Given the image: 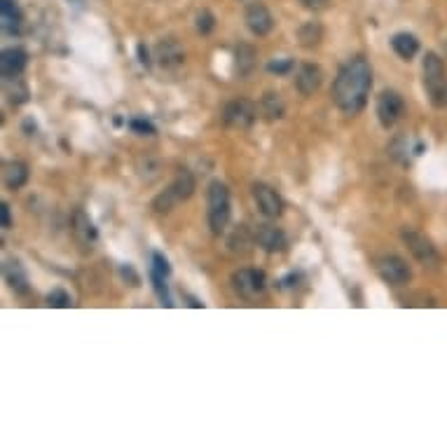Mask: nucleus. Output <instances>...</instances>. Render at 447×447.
Segmentation results:
<instances>
[{"label":"nucleus","instance_id":"20","mask_svg":"<svg viewBox=\"0 0 447 447\" xmlns=\"http://www.w3.org/2000/svg\"><path fill=\"white\" fill-rule=\"evenodd\" d=\"M5 281L10 284V288L16 293H26L28 291V279H26V271L21 267L19 260H8L5 263Z\"/></svg>","mask_w":447,"mask_h":447},{"label":"nucleus","instance_id":"8","mask_svg":"<svg viewBox=\"0 0 447 447\" xmlns=\"http://www.w3.org/2000/svg\"><path fill=\"white\" fill-rule=\"evenodd\" d=\"M253 200H256L263 216L279 218L281 213H284V200H281V197L276 195V190H271L269 185H265V183L253 185Z\"/></svg>","mask_w":447,"mask_h":447},{"label":"nucleus","instance_id":"35","mask_svg":"<svg viewBox=\"0 0 447 447\" xmlns=\"http://www.w3.org/2000/svg\"><path fill=\"white\" fill-rule=\"evenodd\" d=\"M0 223H3V228H12V216H10L8 204H3V206H0Z\"/></svg>","mask_w":447,"mask_h":447},{"label":"nucleus","instance_id":"10","mask_svg":"<svg viewBox=\"0 0 447 447\" xmlns=\"http://www.w3.org/2000/svg\"><path fill=\"white\" fill-rule=\"evenodd\" d=\"M246 26L253 36L263 38L274 28V19H271V12L265 8L263 3H251L246 8Z\"/></svg>","mask_w":447,"mask_h":447},{"label":"nucleus","instance_id":"33","mask_svg":"<svg viewBox=\"0 0 447 447\" xmlns=\"http://www.w3.org/2000/svg\"><path fill=\"white\" fill-rule=\"evenodd\" d=\"M152 263H155V271H157V274H162V276L171 274V267H169L167 258H164L162 253H152Z\"/></svg>","mask_w":447,"mask_h":447},{"label":"nucleus","instance_id":"26","mask_svg":"<svg viewBox=\"0 0 447 447\" xmlns=\"http://www.w3.org/2000/svg\"><path fill=\"white\" fill-rule=\"evenodd\" d=\"M176 204H178L176 195H173V192L167 188V190L162 192V195L155 197V202H152V208H155L157 213H169L173 206H176Z\"/></svg>","mask_w":447,"mask_h":447},{"label":"nucleus","instance_id":"4","mask_svg":"<svg viewBox=\"0 0 447 447\" xmlns=\"http://www.w3.org/2000/svg\"><path fill=\"white\" fill-rule=\"evenodd\" d=\"M403 241L407 246V251L415 256V260L424 267H438L440 265V256L438 251H435V246L431 244V239H428L426 234H422V232H415V230H403Z\"/></svg>","mask_w":447,"mask_h":447},{"label":"nucleus","instance_id":"19","mask_svg":"<svg viewBox=\"0 0 447 447\" xmlns=\"http://www.w3.org/2000/svg\"><path fill=\"white\" fill-rule=\"evenodd\" d=\"M391 47L400 59L410 61L412 56L420 52V40H417L412 33H396V36L391 38Z\"/></svg>","mask_w":447,"mask_h":447},{"label":"nucleus","instance_id":"2","mask_svg":"<svg viewBox=\"0 0 447 447\" xmlns=\"http://www.w3.org/2000/svg\"><path fill=\"white\" fill-rule=\"evenodd\" d=\"M422 71H424V89H426V94H428V101H431L435 108H445L447 106V73H445L443 59L435 52H426Z\"/></svg>","mask_w":447,"mask_h":447},{"label":"nucleus","instance_id":"16","mask_svg":"<svg viewBox=\"0 0 447 447\" xmlns=\"http://www.w3.org/2000/svg\"><path fill=\"white\" fill-rule=\"evenodd\" d=\"M256 49L251 45H239L234 49V71L239 73V77H248L253 71H256Z\"/></svg>","mask_w":447,"mask_h":447},{"label":"nucleus","instance_id":"15","mask_svg":"<svg viewBox=\"0 0 447 447\" xmlns=\"http://www.w3.org/2000/svg\"><path fill=\"white\" fill-rule=\"evenodd\" d=\"M185 54H183V47L173 40V38H167V40H162L157 45V61L164 66V68H173L178 64H183Z\"/></svg>","mask_w":447,"mask_h":447},{"label":"nucleus","instance_id":"34","mask_svg":"<svg viewBox=\"0 0 447 447\" xmlns=\"http://www.w3.org/2000/svg\"><path fill=\"white\" fill-rule=\"evenodd\" d=\"M300 3L307 10H312V12H321V10H326L330 5V0H300Z\"/></svg>","mask_w":447,"mask_h":447},{"label":"nucleus","instance_id":"28","mask_svg":"<svg viewBox=\"0 0 447 447\" xmlns=\"http://www.w3.org/2000/svg\"><path fill=\"white\" fill-rule=\"evenodd\" d=\"M152 286H155V291H157V295H160L162 304L171 307L173 302H171V295H169V288H167V284H164V276L157 274V271H152Z\"/></svg>","mask_w":447,"mask_h":447},{"label":"nucleus","instance_id":"22","mask_svg":"<svg viewBox=\"0 0 447 447\" xmlns=\"http://www.w3.org/2000/svg\"><path fill=\"white\" fill-rule=\"evenodd\" d=\"M298 40L302 47H316L324 40V28H321L319 21H307V24L298 28Z\"/></svg>","mask_w":447,"mask_h":447},{"label":"nucleus","instance_id":"9","mask_svg":"<svg viewBox=\"0 0 447 447\" xmlns=\"http://www.w3.org/2000/svg\"><path fill=\"white\" fill-rule=\"evenodd\" d=\"M232 284L241 298H256L265 288V274L256 269H239L232 274Z\"/></svg>","mask_w":447,"mask_h":447},{"label":"nucleus","instance_id":"29","mask_svg":"<svg viewBox=\"0 0 447 447\" xmlns=\"http://www.w3.org/2000/svg\"><path fill=\"white\" fill-rule=\"evenodd\" d=\"M213 26H216V19H213V14L208 12V10H202V12L197 14V31H200L202 36H208V33L213 31Z\"/></svg>","mask_w":447,"mask_h":447},{"label":"nucleus","instance_id":"6","mask_svg":"<svg viewBox=\"0 0 447 447\" xmlns=\"http://www.w3.org/2000/svg\"><path fill=\"white\" fill-rule=\"evenodd\" d=\"M403 108L405 106L398 92H391V89L382 92L380 99H377V117H380L382 127L384 129L394 127V124L400 120V115H403Z\"/></svg>","mask_w":447,"mask_h":447},{"label":"nucleus","instance_id":"30","mask_svg":"<svg viewBox=\"0 0 447 447\" xmlns=\"http://www.w3.org/2000/svg\"><path fill=\"white\" fill-rule=\"evenodd\" d=\"M47 304L49 307H71V295H68L64 288H54L47 295Z\"/></svg>","mask_w":447,"mask_h":447},{"label":"nucleus","instance_id":"7","mask_svg":"<svg viewBox=\"0 0 447 447\" xmlns=\"http://www.w3.org/2000/svg\"><path fill=\"white\" fill-rule=\"evenodd\" d=\"M256 115H258L256 106H253L251 101H246V99L230 101V104L225 106V112H223L225 122H228L230 127H234V129H248L253 122H256Z\"/></svg>","mask_w":447,"mask_h":447},{"label":"nucleus","instance_id":"5","mask_svg":"<svg viewBox=\"0 0 447 447\" xmlns=\"http://www.w3.org/2000/svg\"><path fill=\"white\" fill-rule=\"evenodd\" d=\"M377 271H380L382 281H387L389 286H405L412 279V269L403 258L398 256H384L377 263Z\"/></svg>","mask_w":447,"mask_h":447},{"label":"nucleus","instance_id":"17","mask_svg":"<svg viewBox=\"0 0 447 447\" xmlns=\"http://www.w3.org/2000/svg\"><path fill=\"white\" fill-rule=\"evenodd\" d=\"M0 24H3V31L10 33V36L19 33L21 12H19V8H16L12 0H3V3H0Z\"/></svg>","mask_w":447,"mask_h":447},{"label":"nucleus","instance_id":"14","mask_svg":"<svg viewBox=\"0 0 447 447\" xmlns=\"http://www.w3.org/2000/svg\"><path fill=\"white\" fill-rule=\"evenodd\" d=\"M28 64V54L19 47H10L5 49L3 56H0V71H3V77H19L21 71Z\"/></svg>","mask_w":447,"mask_h":447},{"label":"nucleus","instance_id":"3","mask_svg":"<svg viewBox=\"0 0 447 447\" xmlns=\"http://www.w3.org/2000/svg\"><path fill=\"white\" fill-rule=\"evenodd\" d=\"M230 223V190L220 180L208 185V225L213 234H223Z\"/></svg>","mask_w":447,"mask_h":447},{"label":"nucleus","instance_id":"27","mask_svg":"<svg viewBox=\"0 0 447 447\" xmlns=\"http://www.w3.org/2000/svg\"><path fill=\"white\" fill-rule=\"evenodd\" d=\"M407 136H398V138L394 141L391 145H389V155L394 157V160H398V162H407Z\"/></svg>","mask_w":447,"mask_h":447},{"label":"nucleus","instance_id":"25","mask_svg":"<svg viewBox=\"0 0 447 447\" xmlns=\"http://www.w3.org/2000/svg\"><path fill=\"white\" fill-rule=\"evenodd\" d=\"M230 251L232 253H246L248 246H251V237H248V232L244 225H239V230H234V234L230 237Z\"/></svg>","mask_w":447,"mask_h":447},{"label":"nucleus","instance_id":"24","mask_svg":"<svg viewBox=\"0 0 447 447\" xmlns=\"http://www.w3.org/2000/svg\"><path fill=\"white\" fill-rule=\"evenodd\" d=\"M5 94H8V99L12 101L14 106L26 104V101H28V89H26V84L19 80V77H12V80H8V77H5Z\"/></svg>","mask_w":447,"mask_h":447},{"label":"nucleus","instance_id":"18","mask_svg":"<svg viewBox=\"0 0 447 447\" xmlns=\"http://www.w3.org/2000/svg\"><path fill=\"white\" fill-rule=\"evenodd\" d=\"M3 178H5V185H8V190H21L28 183V167H26L24 162H10V164H5Z\"/></svg>","mask_w":447,"mask_h":447},{"label":"nucleus","instance_id":"11","mask_svg":"<svg viewBox=\"0 0 447 447\" xmlns=\"http://www.w3.org/2000/svg\"><path fill=\"white\" fill-rule=\"evenodd\" d=\"M73 234H75L77 244H80L84 251H87V248L92 251L94 244L99 241V232H96L92 218H89L82 208H77V211L73 213Z\"/></svg>","mask_w":447,"mask_h":447},{"label":"nucleus","instance_id":"32","mask_svg":"<svg viewBox=\"0 0 447 447\" xmlns=\"http://www.w3.org/2000/svg\"><path fill=\"white\" fill-rule=\"evenodd\" d=\"M129 129L136 132V134H143V136L155 134V127H152L150 122H145V120H132V122H129Z\"/></svg>","mask_w":447,"mask_h":447},{"label":"nucleus","instance_id":"12","mask_svg":"<svg viewBox=\"0 0 447 447\" xmlns=\"http://www.w3.org/2000/svg\"><path fill=\"white\" fill-rule=\"evenodd\" d=\"M253 239H256V244L263 248V251H267V253H279V251H284L286 248V234H284V230H279V228H274V225H258V230H256V234H253Z\"/></svg>","mask_w":447,"mask_h":447},{"label":"nucleus","instance_id":"23","mask_svg":"<svg viewBox=\"0 0 447 447\" xmlns=\"http://www.w3.org/2000/svg\"><path fill=\"white\" fill-rule=\"evenodd\" d=\"M263 112H265V117H267L269 122L281 120V117H284V112H286V106H284V101H281V96L276 92L265 94L263 96Z\"/></svg>","mask_w":447,"mask_h":447},{"label":"nucleus","instance_id":"36","mask_svg":"<svg viewBox=\"0 0 447 447\" xmlns=\"http://www.w3.org/2000/svg\"><path fill=\"white\" fill-rule=\"evenodd\" d=\"M138 56H141V64H143V66H150V59H148V49H145V45H143V43L138 45Z\"/></svg>","mask_w":447,"mask_h":447},{"label":"nucleus","instance_id":"1","mask_svg":"<svg viewBox=\"0 0 447 447\" xmlns=\"http://www.w3.org/2000/svg\"><path fill=\"white\" fill-rule=\"evenodd\" d=\"M372 87V71L365 59H352L337 73L333 99L344 115H359L363 110Z\"/></svg>","mask_w":447,"mask_h":447},{"label":"nucleus","instance_id":"31","mask_svg":"<svg viewBox=\"0 0 447 447\" xmlns=\"http://www.w3.org/2000/svg\"><path fill=\"white\" fill-rule=\"evenodd\" d=\"M293 68V59H276V61H269L267 64V71L269 73H276V75H286L288 71Z\"/></svg>","mask_w":447,"mask_h":447},{"label":"nucleus","instance_id":"21","mask_svg":"<svg viewBox=\"0 0 447 447\" xmlns=\"http://www.w3.org/2000/svg\"><path fill=\"white\" fill-rule=\"evenodd\" d=\"M195 176H192L190 171H178V176L173 178V183L169 185V190L176 195V200L178 202H185V200H190L192 195H195Z\"/></svg>","mask_w":447,"mask_h":447},{"label":"nucleus","instance_id":"13","mask_svg":"<svg viewBox=\"0 0 447 447\" xmlns=\"http://www.w3.org/2000/svg\"><path fill=\"white\" fill-rule=\"evenodd\" d=\"M321 82H324V71L316 64H304L300 66L298 77H295V87L302 96H312L314 92H319Z\"/></svg>","mask_w":447,"mask_h":447}]
</instances>
